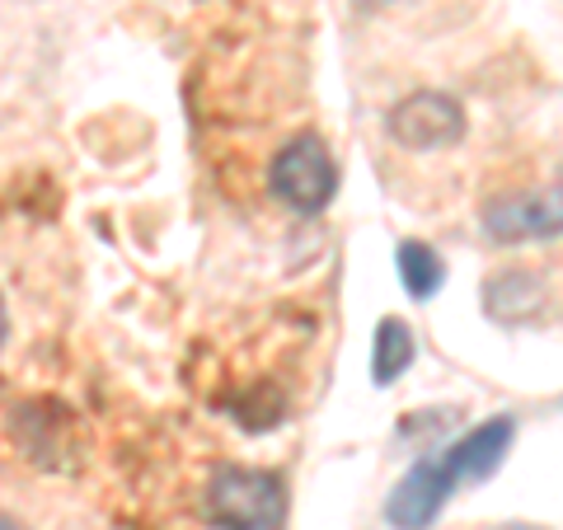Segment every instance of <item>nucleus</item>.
Wrapping results in <instances>:
<instances>
[{"mask_svg": "<svg viewBox=\"0 0 563 530\" xmlns=\"http://www.w3.org/2000/svg\"><path fill=\"white\" fill-rule=\"evenodd\" d=\"M517 422L512 418H488L461 441H451L446 451L422 455V461L404 474L385 498V526L390 530H428L442 507L470 484H484L503 470L507 451H512Z\"/></svg>", "mask_w": 563, "mask_h": 530, "instance_id": "1", "label": "nucleus"}, {"mask_svg": "<svg viewBox=\"0 0 563 530\" xmlns=\"http://www.w3.org/2000/svg\"><path fill=\"white\" fill-rule=\"evenodd\" d=\"M207 526L217 530H282L287 521V484L268 470L225 465L207 479Z\"/></svg>", "mask_w": 563, "mask_h": 530, "instance_id": "2", "label": "nucleus"}, {"mask_svg": "<svg viewBox=\"0 0 563 530\" xmlns=\"http://www.w3.org/2000/svg\"><path fill=\"white\" fill-rule=\"evenodd\" d=\"M268 188L277 202H287L291 211H301V217H314V211H324L333 202V192H339V165H333V155L320 136L301 132L273 155Z\"/></svg>", "mask_w": 563, "mask_h": 530, "instance_id": "3", "label": "nucleus"}, {"mask_svg": "<svg viewBox=\"0 0 563 530\" xmlns=\"http://www.w3.org/2000/svg\"><path fill=\"white\" fill-rule=\"evenodd\" d=\"M390 136L404 151H446L465 136V109L442 90H418L395 103Z\"/></svg>", "mask_w": 563, "mask_h": 530, "instance_id": "4", "label": "nucleus"}, {"mask_svg": "<svg viewBox=\"0 0 563 530\" xmlns=\"http://www.w3.org/2000/svg\"><path fill=\"white\" fill-rule=\"evenodd\" d=\"M563 221L559 192L536 188V192H507L484 207V235L493 244H526V240H554Z\"/></svg>", "mask_w": 563, "mask_h": 530, "instance_id": "5", "label": "nucleus"}, {"mask_svg": "<svg viewBox=\"0 0 563 530\" xmlns=\"http://www.w3.org/2000/svg\"><path fill=\"white\" fill-rule=\"evenodd\" d=\"M484 310H488V320H498V324H531L544 310V281L521 268L488 277Z\"/></svg>", "mask_w": 563, "mask_h": 530, "instance_id": "6", "label": "nucleus"}, {"mask_svg": "<svg viewBox=\"0 0 563 530\" xmlns=\"http://www.w3.org/2000/svg\"><path fill=\"white\" fill-rule=\"evenodd\" d=\"M413 357H418L413 329L404 320H380L376 339H372V380L376 385H395L404 371L413 366Z\"/></svg>", "mask_w": 563, "mask_h": 530, "instance_id": "7", "label": "nucleus"}, {"mask_svg": "<svg viewBox=\"0 0 563 530\" xmlns=\"http://www.w3.org/2000/svg\"><path fill=\"white\" fill-rule=\"evenodd\" d=\"M395 268H399L404 291H409L413 300H432L437 291L446 287V263H442V254H437L432 244H422V240H404L399 244Z\"/></svg>", "mask_w": 563, "mask_h": 530, "instance_id": "8", "label": "nucleus"}, {"mask_svg": "<svg viewBox=\"0 0 563 530\" xmlns=\"http://www.w3.org/2000/svg\"><path fill=\"white\" fill-rule=\"evenodd\" d=\"M0 530H24V526L14 521V517H5V511H0Z\"/></svg>", "mask_w": 563, "mask_h": 530, "instance_id": "9", "label": "nucleus"}, {"mask_svg": "<svg viewBox=\"0 0 563 530\" xmlns=\"http://www.w3.org/2000/svg\"><path fill=\"white\" fill-rule=\"evenodd\" d=\"M5 329H10V320H5V300H0V343H5Z\"/></svg>", "mask_w": 563, "mask_h": 530, "instance_id": "10", "label": "nucleus"}, {"mask_svg": "<svg viewBox=\"0 0 563 530\" xmlns=\"http://www.w3.org/2000/svg\"><path fill=\"white\" fill-rule=\"evenodd\" d=\"M498 530H544V526H526V521H512V526H498Z\"/></svg>", "mask_w": 563, "mask_h": 530, "instance_id": "11", "label": "nucleus"}]
</instances>
